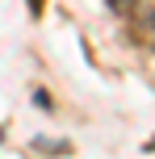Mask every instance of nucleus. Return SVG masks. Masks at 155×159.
<instances>
[{
    "mask_svg": "<svg viewBox=\"0 0 155 159\" xmlns=\"http://www.w3.org/2000/svg\"><path fill=\"white\" fill-rule=\"evenodd\" d=\"M134 13H139V21L155 34V0H134Z\"/></svg>",
    "mask_w": 155,
    "mask_h": 159,
    "instance_id": "1",
    "label": "nucleus"
},
{
    "mask_svg": "<svg viewBox=\"0 0 155 159\" xmlns=\"http://www.w3.org/2000/svg\"><path fill=\"white\" fill-rule=\"evenodd\" d=\"M0 143H4V130H0Z\"/></svg>",
    "mask_w": 155,
    "mask_h": 159,
    "instance_id": "2",
    "label": "nucleus"
}]
</instances>
